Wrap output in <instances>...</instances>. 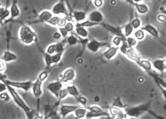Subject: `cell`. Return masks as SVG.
<instances>
[{
    "label": "cell",
    "instance_id": "cell-30",
    "mask_svg": "<svg viewBox=\"0 0 166 119\" xmlns=\"http://www.w3.org/2000/svg\"><path fill=\"white\" fill-rule=\"evenodd\" d=\"M133 35H134V37L138 40V41H141V40L145 39L146 37V32L141 28L136 30V31L134 32V33H133Z\"/></svg>",
    "mask_w": 166,
    "mask_h": 119
},
{
    "label": "cell",
    "instance_id": "cell-39",
    "mask_svg": "<svg viewBox=\"0 0 166 119\" xmlns=\"http://www.w3.org/2000/svg\"><path fill=\"white\" fill-rule=\"evenodd\" d=\"M44 57V60L46 62V65L47 68H50L51 65H53V61H52V55H48V54L45 53L43 55Z\"/></svg>",
    "mask_w": 166,
    "mask_h": 119
},
{
    "label": "cell",
    "instance_id": "cell-6",
    "mask_svg": "<svg viewBox=\"0 0 166 119\" xmlns=\"http://www.w3.org/2000/svg\"><path fill=\"white\" fill-rule=\"evenodd\" d=\"M43 82H44V80H42L41 78H40L39 77H38L36 81H35L34 83H33L31 90L35 98H36L38 101H39L40 97H41L43 94L42 85Z\"/></svg>",
    "mask_w": 166,
    "mask_h": 119
},
{
    "label": "cell",
    "instance_id": "cell-56",
    "mask_svg": "<svg viewBox=\"0 0 166 119\" xmlns=\"http://www.w3.org/2000/svg\"><path fill=\"white\" fill-rule=\"evenodd\" d=\"M85 119H94V118H85Z\"/></svg>",
    "mask_w": 166,
    "mask_h": 119
},
{
    "label": "cell",
    "instance_id": "cell-16",
    "mask_svg": "<svg viewBox=\"0 0 166 119\" xmlns=\"http://www.w3.org/2000/svg\"><path fill=\"white\" fill-rule=\"evenodd\" d=\"M141 29H142L145 32L151 35L154 38L159 39V31H158L156 27L151 24H146V25L141 27Z\"/></svg>",
    "mask_w": 166,
    "mask_h": 119
},
{
    "label": "cell",
    "instance_id": "cell-7",
    "mask_svg": "<svg viewBox=\"0 0 166 119\" xmlns=\"http://www.w3.org/2000/svg\"><path fill=\"white\" fill-rule=\"evenodd\" d=\"M51 12L53 13V15L59 16L61 15H65L67 16L69 14L68 10H67L66 5H65L63 1L59 2L54 5L52 9H51Z\"/></svg>",
    "mask_w": 166,
    "mask_h": 119
},
{
    "label": "cell",
    "instance_id": "cell-58",
    "mask_svg": "<svg viewBox=\"0 0 166 119\" xmlns=\"http://www.w3.org/2000/svg\"><path fill=\"white\" fill-rule=\"evenodd\" d=\"M165 62H166V56H165Z\"/></svg>",
    "mask_w": 166,
    "mask_h": 119
},
{
    "label": "cell",
    "instance_id": "cell-60",
    "mask_svg": "<svg viewBox=\"0 0 166 119\" xmlns=\"http://www.w3.org/2000/svg\"><path fill=\"white\" fill-rule=\"evenodd\" d=\"M112 119H113V118H112Z\"/></svg>",
    "mask_w": 166,
    "mask_h": 119
},
{
    "label": "cell",
    "instance_id": "cell-18",
    "mask_svg": "<svg viewBox=\"0 0 166 119\" xmlns=\"http://www.w3.org/2000/svg\"><path fill=\"white\" fill-rule=\"evenodd\" d=\"M72 18L77 22V23H80L86 21L88 16L85 12L83 11H74L72 12Z\"/></svg>",
    "mask_w": 166,
    "mask_h": 119
},
{
    "label": "cell",
    "instance_id": "cell-44",
    "mask_svg": "<svg viewBox=\"0 0 166 119\" xmlns=\"http://www.w3.org/2000/svg\"><path fill=\"white\" fill-rule=\"evenodd\" d=\"M76 99H77V101L79 102V104H80L82 106L86 107V105L88 104V99H87L86 97L80 95L78 97H76Z\"/></svg>",
    "mask_w": 166,
    "mask_h": 119
},
{
    "label": "cell",
    "instance_id": "cell-53",
    "mask_svg": "<svg viewBox=\"0 0 166 119\" xmlns=\"http://www.w3.org/2000/svg\"><path fill=\"white\" fill-rule=\"evenodd\" d=\"M145 1V0H131V2H133V4L135 3H142L143 2Z\"/></svg>",
    "mask_w": 166,
    "mask_h": 119
},
{
    "label": "cell",
    "instance_id": "cell-20",
    "mask_svg": "<svg viewBox=\"0 0 166 119\" xmlns=\"http://www.w3.org/2000/svg\"><path fill=\"white\" fill-rule=\"evenodd\" d=\"M137 12L140 14H146L150 11V8L146 4L144 3H135L133 4Z\"/></svg>",
    "mask_w": 166,
    "mask_h": 119
},
{
    "label": "cell",
    "instance_id": "cell-32",
    "mask_svg": "<svg viewBox=\"0 0 166 119\" xmlns=\"http://www.w3.org/2000/svg\"><path fill=\"white\" fill-rule=\"evenodd\" d=\"M126 41L130 48H134L138 44V40L134 37H126Z\"/></svg>",
    "mask_w": 166,
    "mask_h": 119
},
{
    "label": "cell",
    "instance_id": "cell-8",
    "mask_svg": "<svg viewBox=\"0 0 166 119\" xmlns=\"http://www.w3.org/2000/svg\"><path fill=\"white\" fill-rule=\"evenodd\" d=\"M63 88V83H61L60 80H56L51 82L48 84L46 87V89L52 93L57 99L58 98L59 93L62 89Z\"/></svg>",
    "mask_w": 166,
    "mask_h": 119
},
{
    "label": "cell",
    "instance_id": "cell-52",
    "mask_svg": "<svg viewBox=\"0 0 166 119\" xmlns=\"http://www.w3.org/2000/svg\"><path fill=\"white\" fill-rule=\"evenodd\" d=\"M34 119H44V117H43V116L40 115V114H36L35 115Z\"/></svg>",
    "mask_w": 166,
    "mask_h": 119
},
{
    "label": "cell",
    "instance_id": "cell-9",
    "mask_svg": "<svg viewBox=\"0 0 166 119\" xmlns=\"http://www.w3.org/2000/svg\"><path fill=\"white\" fill-rule=\"evenodd\" d=\"M75 78L76 72L75 69H72V68H69V69H67L62 73L59 80L62 83H68L72 82V81L75 80Z\"/></svg>",
    "mask_w": 166,
    "mask_h": 119
},
{
    "label": "cell",
    "instance_id": "cell-36",
    "mask_svg": "<svg viewBox=\"0 0 166 119\" xmlns=\"http://www.w3.org/2000/svg\"><path fill=\"white\" fill-rule=\"evenodd\" d=\"M61 19V17L59 16H53V18L51 20H49L47 23L49 25L53 26H58L60 20Z\"/></svg>",
    "mask_w": 166,
    "mask_h": 119
},
{
    "label": "cell",
    "instance_id": "cell-15",
    "mask_svg": "<svg viewBox=\"0 0 166 119\" xmlns=\"http://www.w3.org/2000/svg\"><path fill=\"white\" fill-rule=\"evenodd\" d=\"M153 69L156 71L159 72L160 74H163L166 70V62L165 59H156L152 62Z\"/></svg>",
    "mask_w": 166,
    "mask_h": 119
},
{
    "label": "cell",
    "instance_id": "cell-46",
    "mask_svg": "<svg viewBox=\"0 0 166 119\" xmlns=\"http://www.w3.org/2000/svg\"><path fill=\"white\" fill-rule=\"evenodd\" d=\"M93 4L95 7L101 8L104 5V0H93Z\"/></svg>",
    "mask_w": 166,
    "mask_h": 119
},
{
    "label": "cell",
    "instance_id": "cell-29",
    "mask_svg": "<svg viewBox=\"0 0 166 119\" xmlns=\"http://www.w3.org/2000/svg\"><path fill=\"white\" fill-rule=\"evenodd\" d=\"M123 32H124V35L125 37L131 36L134 32V28H133L131 23L130 22L129 23H127L126 25L124 26Z\"/></svg>",
    "mask_w": 166,
    "mask_h": 119
},
{
    "label": "cell",
    "instance_id": "cell-22",
    "mask_svg": "<svg viewBox=\"0 0 166 119\" xmlns=\"http://www.w3.org/2000/svg\"><path fill=\"white\" fill-rule=\"evenodd\" d=\"M9 10H10V17L12 18H15L16 17H18V16H19L21 14L20 9L18 7L16 0H14V1L13 2Z\"/></svg>",
    "mask_w": 166,
    "mask_h": 119
},
{
    "label": "cell",
    "instance_id": "cell-12",
    "mask_svg": "<svg viewBox=\"0 0 166 119\" xmlns=\"http://www.w3.org/2000/svg\"><path fill=\"white\" fill-rule=\"evenodd\" d=\"M79 107L76 105H67V104H62L60 107L59 112L62 119H65L67 115L70 113H74L75 111L78 109Z\"/></svg>",
    "mask_w": 166,
    "mask_h": 119
},
{
    "label": "cell",
    "instance_id": "cell-1",
    "mask_svg": "<svg viewBox=\"0 0 166 119\" xmlns=\"http://www.w3.org/2000/svg\"><path fill=\"white\" fill-rule=\"evenodd\" d=\"M7 88L15 103L24 111V113H26L27 118L34 119L35 115L36 114L34 111L32 109H31V108H30L28 105L26 104V102H24L22 99H21V97L19 95V94L17 93V92L15 90L14 88L11 87V86L9 85H7Z\"/></svg>",
    "mask_w": 166,
    "mask_h": 119
},
{
    "label": "cell",
    "instance_id": "cell-11",
    "mask_svg": "<svg viewBox=\"0 0 166 119\" xmlns=\"http://www.w3.org/2000/svg\"><path fill=\"white\" fill-rule=\"evenodd\" d=\"M88 20L91 22L97 23L98 25H101L104 19V16L103 13L99 10H94L88 15Z\"/></svg>",
    "mask_w": 166,
    "mask_h": 119
},
{
    "label": "cell",
    "instance_id": "cell-43",
    "mask_svg": "<svg viewBox=\"0 0 166 119\" xmlns=\"http://www.w3.org/2000/svg\"><path fill=\"white\" fill-rule=\"evenodd\" d=\"M0 99H1V100H2L3 102H8L10 101L11 99V97H10V95L9 94L7 93V92H3V93H0Z\"/></svg>",
    "mask_w": 166,
    "mask_h": 119
},
{
    "label": "cell",
    "instance_id": "cell-47",
    "mask_svg": "<svg viewBox=\"0 0 166 119\" xmlns=\"http://www.w3.org/2000/svg\"><path fill=\"white\" fill-rule=\"evenodd\" d=\"M7 90V88L6 84H4L3 82H2V81H0V93L5 92Z\"/></svg>",
    "mask_w": 166,
    "mask_h": 119
},
{
    "label": "cell",
    "instance_id": "cell-13",
    "mask_svg": "<svg viewBox=\"0 0 166 119\" xmlns=\"http://www.w3.org/2000/svg\"><path fill=\"white\" fill-rule=\"evenodd\" d=\"M110 115L113 119H126L127 116L124 110L119 109V108L111 107L110 109Z\"/></svg>",
    "mask_w": 166,
    "mask_h": 119
},
{
    "label": "cell",
    "instance_id": "cell-17",
    "mask_svg": "<svg viewBox=\"0 0 166 119\" xmlns=\"http://www.w3.org/2000/svg\"><path fill=\"white\" fill-rule=\"evenodd\" d=\"M101 25L104 26V28L107 30V31L111 32L112 34H114V36H119V37H125L124 35V32L122 31L121 28H116V27L110 26V25H109V24H107V23H102Z\"/></svg>",
    "mask_w": 166,
    "mask_h": 119
},
{
    "label": "cell",
    "instance_id": "cell-26",
    "mask_svg": "<svg viewBox=\"0 0 166 119\" xmlns=\"http://www.w3.org/2000/svg\"><path fill=\"white\" fill-rule=\"evenodd\" d=\"M66 89L67 92H68L69 95L74 97H78V96L80 95V92H79L78 88L76 87L74 85H69L66 86Z\"/></svg>",
    "mask_w": 166,
    "mask_h": 119
},
{
    "label": "cell",
    "instance_id": "cell-4",
    "mask_svg": "<svg viewBox=\"0 0 166 119\" xmlns=\"http://www.w3.org/2000/svg\"><path fill=\"white\" fill-rule=\"evenodd\" d=\"M0 81L3 82L7 85H9L14 88L21 89V90H23L26 92H28L31 90L33 85V83L29 80L25 81V82H15V81L9 80L7 78H4Z\"/></svg>",
    "mask_w": 166,
    "mask_h": 119
},
{
    "label": "cell",
    "instance_id": "cell-37",
    "mask_svg": "<svg viewBox=\"0 0 166 119\" xmlns=\"http://www.w3.org/2000/svg\"><path fill=\"white\" fill-rule=\"evenodd\" d=\"M126 38V37H119V36H114L112 39V44L114 45V46H115V47H119L121 45L122 42H123V40Z\"/></svg>",
    "mask_w": 166,
    "mask_h": 119
},
{
    "label": "cell",
    "instance_id": "cell-35",
    "mask_svg": "<svg viewBox=\"0 0 166 119\" xmlns=\"http://www.w3.org/2000/svg\"><path fill=\"white\" fill-rule=\"evenodd\" d=\"M129 48L130 47H129V45H128L127 42L126 41V38H125L123 40V42H122L121 46H120V47H119V51H120V52L122 54H123V55H126L127 52H128V50H129Z\"/></svg>",
    "mask_w": 166,
    "mask_h": 119
},
{
    "label": "cell",
    "instance_id": "cell-24",
    "mask_svg": "<svg viewBox=\"0 0 166 119\" xmlns=\"http://www.w3.org/2000/svg\"><path fill=\"white\" fill-rule=\"evenodd\" d=\"M16 59H17V55L10 52V51H5L3 56H2V61H4V62L14 61Z\"/></svg>",
    "mask_w": 166,
    "mask_h": 119
},
{
    "label": "cell",
    "instance_id": "cell-55",
    "mask_svg": "<svg viewBox=\"0 0 166 119\" xmlns=\"http://www.w3.org/2000/svg\"><path fill=\"white\" fill-rule=\"evenodd\" d=\"M126 119H138V118H134V117H128Z\"/></svg>",
    "mask_w": 166,
    "mask_h": 119
},
{
    "label": "cell",
    "instance_id": "cell-5",
    "mask_svg": "<svg viewBox=\"0 0 166 119\" xmlns=\"http://www.w3.org/2000/svg\"><path fill=\"white\" fill-rule=\"evenodd\" d=\"M131 60L135 62L138 66L141 68L143 70H144L148 74H151L153 72V66H152V62H151L148 59H145L141 58L138 55V54H137L134 57L131 58Z\"/></svg>",
    "mask_w": 166,
    "mask_h": 119
},
{
    "label": "cell",
    "instance_id": "cell-28",
    "mask_svg": "<svg viewBox=\"0 0 166 119\" xmlns=\"http://www.w3.org/2000/svg\"><path fill=\"white\" fill-rule=\"evenodd\" d=\"M10 16V10L4 7L0 8V23L3 22Z\"/></svg>",
    "mask_w": 166,
    "mask_h": 119
},
{
    "label": "cell",
    "instance_id": "cell-14",
    "mask_svg": "<svg viewBox=\"0 0 166 119\" xmlns=\"http://www.w3.org/2000/svg\"><path fill=\"white\" fill-rule=\"evenodd\" d=\"M119 51V47L115 46H110L107 50H105L103 53V56L107 61H111L118 55Z\"/></svg>",
    "mask_w": 166,
    "mask_h": 119
},
{
    "label": "cell",
    "instance_id": "cell-49",
    "mask_svg": "<svg viewBox=\"0 0 166 119\" xmlns=\"http://www.w3.org/2000/svg\"><path fill=\"white\" fill-rule=\"evenodd\" d=\"M6 69V66H5V62L2 60H0V73H2Z\"/></svg>",
    "mask_w": 166,
    "mask_h": 119
},
{
    "label": "cell",
    "instance_id": "cell-57",
    "mask_svg": "<svg viewBox=\"0 0 166 119\" xmlns=\"http://www.w3.org/2000/svg\"><path fill=\"white\" fill-rule=\"evenodd\" d=\"M1 7H2V2H0V8H1Z\"/></svg>",
    "mask_w": 166,
    "mask_h": 119
},
{
    "label": "cell",
    "instance_id": "cell-48",
    "mask_svg": "<svg viewBox=\"0 0 166 119\" xmlns=\"http://www.w3.org/2000/svg\"><path fill=\"white\" fill-rule=\"evenodd\" d=\"M158 20L160 22H165L166 21V15L164 13H162V14H160L158 16Z\"/></svg>",
    "mask_w": 166,
    "mask_h": 119
},
{
    "label": "cell",
    "instance_id": "cell-23",
    "mask_svg": "<svg viewBox=\"0 0 166 119\" xmlns=\"http://www.w3.org/2000/svg\"><path fill=\"white\" fill-rule=\"evenodd\" d=\"M88 110L86 107H79L78 109L75 111L74 113L77 119H83V118H85L86 114H87V113H88Z\"/></svg>",
    "mask_w": 166,
    "mask_h": 119
},
{
    "label": "cell",
    "instance_id": "cell-38",
    "mask_svg": "<svg viewBox=\"0 0 166 119\" xmlns=\"http://www.w3.org/2000/svg\"><path fill=\"white\" fill-rule=\"evenodd\" d=\"M62 55H63V54H61V53H56V54H54V55H52L53 64H58L59 62L61 61Z\"/></svg>",
    "mask_w": 166,
    "mask_h": 119
},
{
    "label": "cell",
    "instance_id": "cell-34",
    "mask_svg": "<svg viewBox=\"0 0 166 119\" xmlns=\"http://www.w3.org/2000/svg\"><path fill=\"white\" fill-rule=\"evenodd\" d=\"M131 23V25L133 26V28L135 30H138V29H140L142 26V22H141V20L139 18H135L134 19H133L130 22Z\"/></svg>",
    "mask_w": 166,
    "mask_h": 119
},
{
    "label": "cell",
    "instance_id": "cell-21",
    "mask_svg": "<svg viewBox=\"0 0 166 119\" xmlns=\"http://www.w3.org/2000/svg\"><path fill=\"white\" fill-rule=\"evenodd\" d=\"M53 14L51 11L44 10L40 13L39 14V21L43 23H47L49 20L53 18Z\"/></svg>",
    "mask_w": 166,
    "mask_h": 119
},
{
    "label": "cell",
    "instance_id": "cell-45",
    "mask_svg": "<svg viewBox=\"0 0 166 119\" xmlns=\"http://www.w3.org/2000/svg\"><path fill=\"white\" fill-rule=\"evenodd\" d=\"M58 31L63 39H66L67 37L69 36L70 32H67L64 27H60V28H58Z\"/></svg>",
    "mask_w": 166,
    "mask_h": 119
},
{
    "label": "cell",
    "instance_id": "cell-10",
    "mask_svg": "<svg viewBox=\"0 0 166 119\" xmlns=\"http://www.w3.org/2000/svg\"><path fill=\"white\" fill-rule=\"evenodd\" d=\"M108 45L107 42H99L96 40H92L89 41L88 44L86 45L87 49L92 53H96L99 51L102 47H106Z\"/></svg>",
    "mask_w": 166,
    "mask_h": 119
},
{
    "label": "cell",
    "instance_id": "cell-2",
    "mask_svg": "<svg viewBox=\"0 0 166 119\" xmlns=\"http://www.w3.org/2000/svg\"><path fill=\"white\" fill-rule=\"evenodd\" d=\"M20 41L25 45H31L36 41V35L34 30L29 26H21L19 32Z\"/></svg>",
    "mask_w": 166,
    "mask_h": 119
},
{
    "label": "cell",
    "instance_id": "cell-40",
    "mask_svg": "<svg viewBox=\"0 0 166 119\" xmlns=\"http://www.w3.org/2000/svg\"><path fill=\"white\" fill-rule=\"evenodd\" d=\"M56 43L48 45L46 50V53L50 55H53L54 54H56Z\"/></svg>",
    "mask_w": 166,
    "mask_h": 119
},
{
    "label": "cell",
    "instance_id": "cell-31",
    "mask_svg": "<svg viewBox=\"0 0 166 119\" xmlns=\"http://www.w3.org/2000/svg\"><path fill=\"white\" fill-rule=\"evenodd\" d=\"M150 74L151 75V76L153 78L154 80L156 81V83L158 85L161 86V87H163V88H165L166 90V81L165 80H163V78H160L158 75L152 74V73Z\"/></svg>",
    "mask_w": 166,
    "mask_h": 119
},
{
    "label": "cell",
    "instance_id": "cell-59",
    "mask_svg": "<svg viewBox=\"0 0 166 119\" xmlns=\"http://www.w3.org/2000/svg\"><path fill=\"white\" fill-rule=\"evenodd\" d=\"M92 1H93V0H92Z\"/></svg>",
    "mask_w": 166,
    "mask_h": 119
},
{
    "label": "cell",
    "instance_id": "cell-33",
    "mask_svg": "<svg viewBox=\"0 0 166 119\" xmlns=\"http://www.w3.org/2000/svg\"><path fill=\"white\" fill-rule=\"evenodd\" d=\"M66 44L65 42V40H64V41L62 42H59L56 43V53H61L63 54L65 51V45Z\"/></svg>",
    "mask_w": 166,
    "mask_h": 119
},
{
    "label": "cell",
    "instance_id": "cell-50",
    "mask_svg": "<svg viewBox=\"0 0 166 119\" xmlns=\"http://www.w3.org/2000/svg\"><path fill=\"white\" fill-rule=\"evenodd\" d=\"M158 88L160 89V92H161V93L163 94V97H164L165 99L166 100V90H165V88H163V87H161V86H160V85H158Z\"/></svg>",
    "mask_w": 166,
    "mask_h": 119
},
{
    "label": "cell",
    "instance_id": "cell-41",
    "mask_svg": "<svg viewBox=\"0 0 166 119\" xmlns=\"http://www.w3.org/2000/svg\"><path fill=\"white\" fill-rule=\"evenodd\" d=\"M64 28L66 29L67 32H71L73 31H75V25H74V23L71 22V21H67V23H65V25L64 26Z\"/></svg>",
    "mask_w": 166,
    "mask_h": 119
},
{
    "label": "cell",
    "instance_id": "cell-42",
    "mask_svg": "<svg viewBox=\"0 0 166 119\" xmlns=\"http://www.w3.org/2000/svg\"><path fill=\"white\" fill-rule=\"evenodd\" d=\"M69 95L68 94V92H67L66 88H62V90H61L59 93V95H58V99L59 100H62L64 99L65 98H66V97Z\"/></svg>",
    "mask_w": 166,
    "mask_h": 119
},
{
    "label": "cell",
    "instance_id": "cell-27",
    "mask_svg": "<svg viewBox=\"0 0 166 119\" xmlns=\"http://www.w3.org/2000/svg\"><path fill=\"white\" fill-rule=\"evenodd\" d=\"M111 107L119 108V109L124 110L128 106L123 103V102H122L121 97H116L115 99H114V101L112 102V104H111Z\"/></svg>",
    "mask_w": 166,
    "mask_h": 119
},
{
    "label": "cell",
    "instance_id": "cell-25",
    "mask_svg": "<svg viewBox=\"0 0 166 119\" xmlns=\"http://www.w3.org/2000/svg\"><path fill=\"white\" fill-rule=\"evenodd\" d=\"M65 42L67 43L69 46H75L80 42V39L79 37L75 36V35L71 34L67 37L66 39H64Z\"/></svg>",
    "mask_w": 166,
    "mask_h": 119
},
{
    "label": "cell",
    "instance_id": "cell-54",
    "mask_svg": "<svg viewBox=\"0 0 166 119\" xmlns=\"http://www.w3.org/2000/svg\"><path fill=\"white\" fill-rule=\"evenodd\" d=\"M124 2H129L130 4H133V2H131V0H123Z\"/></svg>",
    "mask_w": 166,
    "mask_h": 119
},
{
    "label": "cell",
    "instance_id": "cell-3",
    "mask_svg": "<svg viewBox=\"0 0 166 119\" xmlns=\"http://www.w3.org/2000/svg\"><path fill=\"white\" fill-rule=\"evenodd\" d=\"M151 106V101L146 102L142 104L138 105V106L129 107H127L124 109V112L126 113L128 117H134L139 118L144 113L150 111Z\"/></svg>",
    "mask_w": 166,
    "mask_h": 119
},
{
    "label": "cell",
    "instance_id": "cell-19",
    "mask_svg": "<svg viewBox=\"0 0 166 119\" xmlns=\"http://www.w3.org/2000/svg\"><path fill=\"white\" fill-rule=\"evenodd\" d=\"M75 31L76 34L78 35V36L80 38L83 39H87L89 36V32L86 28L83 26H80L78 25H75Z\"/></svg>",
    "mask_w": 166,
    "mask_h": 119
},
{
    "label": "cell",
    "instance_id": "cell-51",
    "mask_svg": "<svg viewBox=\"0 0 166 119\" xmlns=\"http://www.w3.org/2000/svg\"><path fill=\"white\" fill-rule=\"evenodd\" d=\"M53 37H54V39H56V40H60L62 37V36L59 32H56L55 33L53 34Z\"/></svg>",
    "mask_w": 166,
    "mask_h": 119
}]
</instances>
